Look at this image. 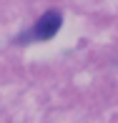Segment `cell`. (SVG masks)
Listing matches in <instances>:
<instances>
[{
	"label": "cell",
	"mask_w": 118,
	"mask_h": 123,
	"mask_svg": "<svg viewBox=\"0 0 118 123\" xmlns=\"http://www.w3.org/2000/svg\"><path fill=\"white\" fill-rule=\"evenodd\" d=\"M60 23H63V18H60L58 10H48V13L35 23V28L20 38V43H25V40H50V38L60 30Z\"/></svg>",
	"instance_id": "obj_1"
}]
</instances>
